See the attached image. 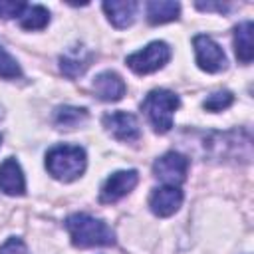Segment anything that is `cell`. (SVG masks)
<instances>
[{"label":"cell","mask_w":254,"mask_h":254,"mask_svg":"<svg viewBox=\"0 0 254 254\" xmlns=\"http://www.w3.org/2000/svg\"><path fill=\"white\" fill-rule=\"evenodd\" d=\"M65 228L69 232L71 244L77 248L93 246H113L115 232L99 218H93L85 212H75L65 218Z\"/></svg>","instance_id":"6da1fadb"},{"label":"cell","mask_w":254,"mask_h":254,"mask_svg":"<svg viewBox=\"0 0 254 254\" xmlns=\"http://www.w3.org/2000/svg\"><path fill=\"white\" fill-rule=\"evenodd\" d=\"M85 167L87 157L79 145H56L46 153V169L58 181L71 183L83 175Z\"/></svg>","instance_id":"7a4b0ae2"},{"label":"cell","mask_w":254,"mask_h":254,"mask_svg":"<svg viewBox=\"0 0 254 254\" xmlns=\"http://www.w3.org/2000/svg\"><path fill=\"white\" fill-rule=\"evenodd\" d=\"M181 99L177 93L169 89H153L141 103V109L149 117L153 129L157 133H167L173 127V115L179 109Z\"/></svg>","instance_id":"3957f363"},{"label":"cell","mask_w":254,"mask_h":254,"mask_svg":"<svg viewBox=\"0 0 254 254\" xmlns=\"http://www.w3.org/2000/svg\"><path fill=\"white\" fill-rule=\"evenodd\" d=\"M169 60H171V46L167 42L155 40V42L147 44L143 50H137V52L129 54L127 56V65L135 73L145 75V73H153V71L161 69Z\"/></svg>","instance_id":"277c9868"},{"label":"cell","mask_w":254,"mask_h":254,"mask_svg":"<svg viewBox=\"0 0 254 254\" xmlns=\"http://www.w3.org/2000/svg\"><path fill=\"white\" fill-rule=\"evenodd\" d=\"M192 48H194V58L196 64L202 71L206 73H216L226 67V56L224 50L206 34H196L192 38Z\"/></svg>","instance_id":"5b68a950"},{"label":"cell","mask_w":254,"mask_h":254,"mask_svg":"<svg viewBox=\"0 0 254 254\" xmlns=\"http://www.w3.org/2000/svg\"><path fill=\"white\" fill-rule=\"evenodd\" d=\"M187 171H189V159L177 151H169L153 163V175L171 187H179L181 183H185Z\"/></svg>","instance_id":"8992f818"},{"label":"cell","mask_w":254,"mask_h":254,"mask_svg":"<svg viewBox=\"0 0 254 254\" xmlns=\"http://www.w3.org/2000/svg\"><path fill=\"white\" fill-rule=\"evenodd\" d=\"M137 183H139L137 171H133V169H129V171H115L101 185L99 200L105 202V204L117 202L119 198H123L125 194H129L137 187Z\"/></svg>","instance_id":"52a82bcc"},{"label":"cell","mask_w":254,"mask_h":254,"mask_svg":"<svg viewBox=\"0 0 254 254\" xmlns=\"http://www.w3.org/2000/svg\"><path fill=\"white\" fill-rule=\"evenodd\" d=\"M103 127L117 141L131 143V141H137L141 137L137 117L133 113H127V111H113V113L103 115Z\"/></svg>","instance_id":"ba28073f"},{"label":"cell","mask_w":254,"mask_h":254,"mask_svg":"<svg viewBox=\"0 0 254 254\" xmlns=\"http://www.w3.org/2000/svg\"><path fill=\"white\" fill-rule=\"evenodd\" d=\"M181 204H183V190L179 187L163 185V187L153 189V192L149 196L151 212L161 216V218H167V216L175 214Z\"/></svg>","instance_id":"9c48e42d"},{"label":"cell","mask_w":254,"mask_h":254,"mask_svg":"<svg viewBox=\"0 0 254 254\" xmlns=\"http://www.w3.org/2000/svg\"><path fill=\"white\" fill-rule=\"evenodd\" d=\"M0 190L10 196H22L26 192V177L14 157H8L0 163Z\"/></svg>","instance_id":"30bf717a"},{"label":"cell","mask_w":254,"mask_h":254,"mask_svg":"<svg viewBox=\"0 0 254 254\" xmlns=\"http://www.w3.org/2000/svg\"><path fill=\"white\" fill-rule=\"evenodd\" d=\"M93 91L101 101H119L125 95V81L115 71H101L93 79Z\"/></svg>","instance_id":"8fae6325"},{"label":"cell","mask_w":254,"mask_h":254,"mask_svg":"<svg viewBox=\"0 0 254 254\" xmlns=\"http://www.w3.org/2000/svg\"><path fill=\"white\" fill-rule=\"evenodd\" d=\"M139 4L135 0H111L103 2V10L107 14V20L115 28H129L135 22Z\"/></svg>","instance_id":"7c38bea8"},{"label":"cell","mask_w":254,"mask_h":254,"mask_svg":"<svg viewBox=\"0 0 254 254\" xmlns=\"http://www.w3.org/2000/svg\"><path fill=\"white\" fill-rule=\"evenodd\" d=\"M93 54L87 52L83 46H71L62 58H60V67L67 77H77L81 75L91 62Z\"/></svg>","instance_id":"4fadbf2b"},{"label":"cell","mask_w":254,"mask_h":254,"mask_svg":"<svg viewBox=\"0 0 254 254\" xmlns=\"http://www.w3.org/2000/svg\"><path fill=\"white\" fill-rule=\"evenodd\" d=\"M252 32H254V24L250 20H244L234 28V52L242 64H250L254 58Z\"/></svg>","instance_id":"5bb4252c"},{"label":"cell","mask_w":254,"mask_h":254,"mask_svg":"<svg viewBox=\"0 0 254 254\" xmlns=\"http://www.w3.org/2000/svg\"><path fill=\"white\" fill-rule=\"evenodd\" d=\"M181 14V4L173 0H151L147 2V20L149 24H167L177 20Z\"/></svg>","instance_id":"9a60e30c"},{"label":"cell","mask_w":254,"mask_h":254,"mask_svg":"<svg viewBox=\"0 0 254 254\" xmlns=\"http://www.w3.org/2000/svg\"><path fill=\"white\" fill-rule=\"evenodd\" d=\"M18 22L24 30H44L50 22V12L40 4H24L18 14Z\"/></svg>","instance_id":"2e32d148"},{"label":"cell","mask_w":254,"mask_h":254,"mask_svg":"<svg viewBox=\"0 0 254 254\" xmlns=\"http://www.w3.org/2000/svg\"><path fill=\"white\" fill-rule=\"evenodd\" d=\"M87 119V111L81 107H58L56 115H54V123L58 129H73L77 125H81Z\"/></svg>","instance_id":"e0dca14e"},{"label":"cell","mask_w":254,"mask_h":254,"mask_svg":"<svg viewBox=\"0 0 254 254\" xmlns=\"http://www.w3.org/2000/svg\"><path fill=\"white\" fill-rule=\"evenodd\" d=\"M232 103H234V95H232L230 91H214V93H210V95L204 99L202 107H204L206 111L216 113V111H222V109L230 107Z\"/></svg>","instance_id":"ac0fdd59"},{"label":"cell","mask_w":254,"mask_h":254,"mask_svg":"<svg viewBox=\"0 0 254 254\" xmlns=\"http://www.w3.org/2000/svg\"><path fill=\"white\" fill-rule=\"evenodd\" d=\"M22 73L18 62L0 46V77H6V79H14Z\"/></svg>","instance_id":"d6986e66"},{"label":"cell","mask_w":254,"mask_h":254,"mask_svg":"<svg viewBox=\"0 0 254 254\" xmlns=\"http://www.w3.org/2000/svg\"><path fill=\"white\" fill-rule=\"evenodd\" d=\"M0 254H30V250H28V246L24 244L22 238L12 236V238H8V240L0 246Z\"/></svg>","instance_id":"ffe728a7"},{"label":"cell","mask_w":254,"mask_h":254,"mask_svg":"<svg viewBox=\"0 0 254 254\" xmlns=\"http://www.w3.org/2000/svg\"><path fill=\"white\" fill-rule=\"evenodd\" d=\"M24 2H0V18H18V14L22 12Z\"/></svg>","instance_id":"44dd1931"},{"label":"cell","mask_w":254,"mask_h":254,"mask_svg":"<svg viewBox=\"0 0 254 254\" xmlns=\"http://www.w3.org/2000/svg\"><path fill=\"white\" fill-rule=\"evenodd\" d=\"M196 8H198V10H206V12H208V10H218V12L228 10L226 4H198V2H196Z\"/></svg>","instance_id":"7402d4cb"},{"label":"cell","mask_w":254,"mask_h":254,"mask_svg":"<svg viewBox=\"0 0 254 254\" xmlns=\"http://www.w3.org/2000/svg\"><path fill=\"white\" fill-rule=\"evenodd\" d=\"M0 143H2V137H0Z\"/></svg>","instance_id":"603a6c76"}]
</instances>
